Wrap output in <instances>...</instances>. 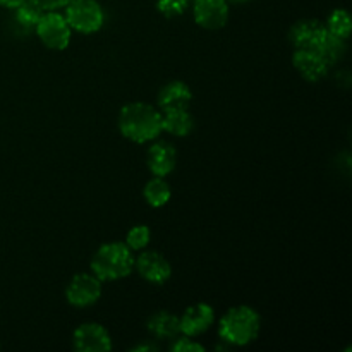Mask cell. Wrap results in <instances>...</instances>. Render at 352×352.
I'll return each mask as SVG.
<instances>
[{
  "mask_svg": "<svg viewBox=\"0 0 352 352\" xmlns=\"http://www.w3.org/2000/svg\"><path fill=\"white\" fill-rule=\"evenodd\" d=\"M346 52V40L336 36L329 31L325 40L315 47L296 48L292 55V64L308 81H318L325 78L333 64Z\"/></svg>",
  "mask_w": 352,
  "mask_h": 352,
  "instance_id": "1",
  "label": "cell"
},
{
  "mask_svg": "<svg viewBox=\"0 0 352 352\" xmlns=\"http://www.w3.org/2000/svg\"><path fill=\"white\" fill-rule=\"evenodd\" d=\"M119 129L122 136L134 143H146L160 136L162 112L153 105L143 102L127 103L119 113Z\"/></svg>",
  "mask_w": 352,
  "mask_h": 352,
  "instance_id": "2",
  "label": "cell"
},
{
  "mask_svg": "<svg viewBox=\"0 0 352 352\" xmlns=\"http://www.w3.org/2000/svg\"><path fill=\"white\" fill-rule=\"evenodd\" d=\"M260 315L250 306L230 308L219 322V336L234 346H248L260 333Z\"/></svg>",
  "mask_w": 352,
  "mask_h": 352,
  "instance_id": "3",
  "label": "cell"
},
{
  "mask_svg": "<svg viewBox=\"0 0 352 352\" xmlns=\"http://www.w3.org/2000/svg\"><path fill=\"white\" fill-rule=\"evenodd\" d=\"M133 250L124 243H110L98 248L91 258L93 275L100 280H119L133 272Z\"/></svg>",
  "mask_w": 352,
  "mask_h": 352,
  "instance_id": "4",
  "label": "cell"
},
{
  "mask_svg": "<svg viewBox=\"0 0 352 352\" xmlns=\"http://www.w3.org/2000/svg\"><path fill=\"white\" fill-rule=\"evenodd\" d=\"M65 21L71 30L82 34H91L102 30L103 10L96 0H71L65 6Z\"/></svg>",
  "mask_w": 352,
  "mask_h": 352,
  "instance_id": "5",
  "label": "cell"
},
{
  "mask_svg": "<svg viewBox=\"0 0 352 352\" xmlns=\"http://www.w3.org/2000/svg\"><path fill=\"white\" fill-rule=\"evenodd\" d=\"M71 26L65 17L55 10L43 12L36 24V34L50 50H65L71 43Z\"/></svg>",
  "mask_w": 352,
  "mask_h": 352,
  "instance_id": "6",
  "label": "cell"
},
{
  "mask_svg": "<svg viewBox=\"0 0 352 352\" xmlns=\"http://www.w3.org/2000/svg\"><path fill=\"white\" fill-rule=\"evenodd\" d=\"M102 296V280L95 275L79 274L71 278L65 289V298L69 305L76 308H86V306L95 305Z\"/></svg>",
  "mask_w": 352,
  "mask_h": 352,
  "instance_id": "7",
  "label": "cell"
},
{
  "mask_svg": "<svg viewBox=\"0 0 352 352\" xmlns=\"http://www.w3.org/2000/svg\"><path fill=\"white\" fill-rule=\"evenodd\" d=\"M74 347L79 352H109L112 351V339L109 332L98 323H85L74 330Z\"/></svg>",
  "mask_w": 352,
  "mask_h": 352,
  "instance_id": "8",
  "label": "cell"
},
{
  "mask_svg": "<svg viewBox=\"0 0 352 352\" xmlns=\"http://www.w3.org/2000/svg\"><path fill=\"white\" fill-rule=\"evenodd\" d=\"M195 21L205 30H220L229 19L227 0H195Z\"/></svg>",
  "mask_w": 352,
  "mask_h": 352,
  "instance_id": "9",
  "label": "cell"
},
{
  "mask_svg": "<svg viewBox=\"0 0 352 352\" xmlns=\"http://www.w3.org/2000/svg\"><path fill=\"white\" fill-rule=\"evenodd\" d=\"M213 320H215V313L210 305L199 302V305L191 306L179 318L181 333H184L186 337L201 336L213 325Z\"/></svg>",
  "mask_w": 352,
  "mask_h": 352,
  "instance_id": "10",
  "label": "cell"
},
{
  "mask_svg": "<svg viewBox=\"0 0 352 352\" xmlns=\"http://www.w3.org/2000/svg\"><path fill=\"white\" fill-rule=\"evenodd\" d=\"M134 263H136L141 277L146 278L151 284H164L172 275L170 263L165 260L164 254L157 253V251H144Z\"/></svg>",
  "mask_w": 352,
  "mask_h": 352,
  "instance_id": "11",
  "label": "cell"
},
{
  "mask_svg": "<svg viewBox=\"0 0 352 352\" xmlns=\"http://www.w3.org/2000/svg\"><path fill=\"white\" fill-rule=\"evenodd\" d=\"M327 34H329V30L325 24L316 19L299 21L289 31V38H291L294 48L315 47L325 40Z\"/></svg>",
  "mask_w": 352,
  "mask_h": 352,
  "instance_id": "12",
  "label": "cell"
},
{
  "mask_svg": "<svg viewBox=\"0 0 352 352\" xmlns=\"http://www.w3.org/2000/svg\"><path fill=\"white\" fill-rule=\"evenodd\" d=\"M175 160H177L175 148L167 141H158V143L151 144L148 150V168L157 177H165L170 174L175 167Z\"/></svg>",
  "mask_w": 352,
  "mask_h": 352,
  "instance_id": "13",
  "label": "cell"
},
{
  "mask_svg": "<svg viewBox=\"0 0 352 352\" xmlns=\"http://www.w3.org/2000/svg\"><path fill=\"white\" fill-rule=\"evenodd\" d=\"M192 100V91L186 82L172 81L158 93V110L167 112L175 109H188Z\"/></svg>",
  "mask_w": 352,
  "mask_h": 352,
  "instance_id": "14",
  "label": "cell"
},
{
  "mask_svg": "<svg viewBox=\"0 0 352 352\" xmlns=\"http://www.w3.org/2000/svg\"><path fill=\"white\" fill-rule=\"evenodd\" d=\"M162 127L174 136H188L195 127V119L188 109L167 110L162 113Z\"/></svg>",
  "mask_w": 352,
  "mask_h": 352,
  "instance_id": "15",
  "label": "cell"
},
{
  "mask_svg": "<svg viewBox=\"0 0 352 352\" xmlns=\"http://www.w3.org/2000/svg\"><path fill=\"white\" fill-rule=\"evenodd\" d=\"M148 330L158 339H174L181 333L179 327V318L175 315H170L167 311H158L148 320Z\"/></svg>",
  "mask_w": 352,
  "mask_h": 352,
  "instance_id": "16",
  "label": "cell"
},
{
  "mask_svg": "<svg viewBox=\"0 0 352 352\" xmlns=\"http://www.w3.org/2000/svg\"><path fill=\"white\" fill-rule=\"evenodd\" d=\"M143 195L148 205L153 206V208H160V206L167 205L172 192L167 182L164 181V177H157V175H155V179H151V181L144 186Z\"/></svg>",
  "mask_w": 352,
  "mask_h": 352,
  "instance_id": "17",
  "label": "cell"
},
{
  "mask_svg": "<svg viewBox=\"0 0 352 352\" xmlns=\"http://www.w3.org/2000/svg\"><path fill=\"white\" fill-rule=\"evenodd\" d=\"M325 26L332 34L342 38V40H347L351 34L349 12L344 9H336L332 14H330V17H329V21H327Z\"/></svg>",
  "mask_w": 352,
  "mask_h": 352,
  "instance_id": "18",
  "label": "cell"
},
{
  "mask_svg": "<svg viewBox=\"0 0 352 352\" xmlns=\"http://www.w3.org/2000/svg\"><path fill=\"white\" fill-rule=\"evenodd\" d=\"M41 16H43V10L31 0H24L21 6L16 7V19L23 28H36Z\"/></svg>",
  "mask_w": 352,
  "mask_h": 352,
  "instance_id": "19",
  "label": "cell"
},
{
  "mask_svg": "<svg viewBox=\"0 0 352 352\" xmlns=\"http://www.w3.org/2000/svg\"><path fill=\"white\" fill-rule=\"evenodd\" d=\"M150 237H151L150 229H148L146 226H136L127 232L126 244L133 251L143 250V248H146L148 243H150Z\"/></svg>",
  "mask_w": 352,
  "mask_h": 352,
  "instance_id": "20",
  "label": "cell"
},
{
  "mask_svg": "<svg viewBox=\"0 0 352 352\" xmlns=\"http://www.w3.org/2000/svg\"><path fill=\"white\" fill-rule=\"evenodd\" d=\"M189 6V0H157L158 12L164 14L165 17L181 16Z\"/></svg>",
  "mask_w": 352,
  "mask_h": 352,
  "instance_id": "21",
  "label": "cell"
},
{
  "mask_svg": "<svg viewBox=\"0 0 352 352\" xmlns=\"http://www.w3.org/2000/svg\"><path fill=\"white\" fill-rule=\"evenodd\" d=\"M172 351L174 352H203L205 351V347H203L201 344L195 342L191 337L184 336L182 339H177V342H174Z\"/></svg>",
  "mask_w": 352,
  "mask_h": 352,
  "instance_id": "22",
  "label": "cell"
},
{
  "mask_svg": "<svg viewBox=\"0 0 352 352\" xmlns=\"http://www.w3.org/2000/svg\"><path fill=\"white\" fill-rule=\"evenodd\" d=\"M33 3H36L43 12H48V10H57L62 9V7L67 6L71 0H31Z\"/></svg>",
  "mask_w": 352,
  "mask_h": 352,
  "instance_id": "23",
  "label": "cell"
},
{
  "mask_svg": "<svg viewBox=\"0 0 352 352\" xmlns=\"http://www.w3.org/2000/svg\"><path fill=\"white\" fill-rule=\"evenodd\" d=\"M24 0H0V6L7 7V9H16L17 6H21Z\"/></svg>",
  "mask_w": 352,
  "mask_h": 352,
  "instance_id": "24",
  "label": "cell"
},
{
  "mask_svg": "<svg viewBox=\"0 0 352 352\" xmlns=\"http://www.w3.org/2000/svg\"><path fill=\"white\" fill-rule=\"evenodd\" d=\"M133 351H153V347H150V346H138V347H134Z\"/></svg>",
  "mask_w": 352,
  "mask_h": 352,
  "instance_id": "25",
  "label": "cell"
},
{
  "mask_svg": "<svg viewBox=\"0 0 352 352\" xmlns=\"http://www.w3.org/2000/svg\"><path fill=\"white\" fill-rule=\"evenodd\" d=\"M227 2H236V3H241V2H248V0H227Z\"/></svg>",
  "mask_w": 352,
  "mask_h": 352,
  "instance_id": "26",
  "label": "cell"
}]
</instances>
